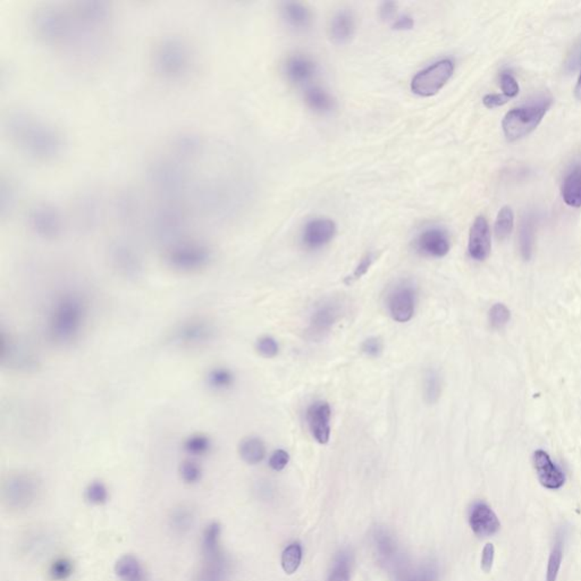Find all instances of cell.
Returning a JSON list of instances; mask_svg holds the SVG:
<instances>
[{
	"instance_id": "obj_1",
	"label": "cell",
	"mask_w": 581,
	"mask_h": 581,
	"mask_svg": "<svg viewBox=\"0 0 581 581\" xmlns=\"http://www.w3.org/2000/svg\"><path fill=\"white\" fill-rule=\"evenodd\" d=\"M89 306L82 294L64 292L52 300L45 315V334L57 346H67L81 335Z\"/></svg>"
},
{
	"instance_id": "obj_2",
	"label": "cell",
	"mask_w": 581,
	"mask_h": 581,
	"mask_svg": "<svg viewBox=\"0 0 581 581\" xmlns=\"http://www.w3.org/2000/svg\"><path fill=\"white\" fill-rule=\"evenodd\" d=\"M10 132L17 145L38 158H52L62 149V140L54 129L30 117H12Z\"/></svg>"
},
{
	"instance_id": "obj_3",
	"label": "cell",
	"mask_w": 581,
	"mask_h": 581,
	"mask_svg": "<svg viewBox=\"0 0 581 581\" xmlns=\"http://www.w3.org/2000/svg\"><path fill=\"white\" fill-rule=\"evenodd\" d=\"M551 105L552 99L544 97L538 99L537 103L510 110L502 122L505 138L514 142L530 134L540 125Z\"/></svg>"
},
{
	"instance_id": "obj_4",
	"label": "cell",
	"mask_w": 581,
	"mask_h": 581,
	"mask_svg": "<svg viewBox=\"0 0 581 581\" xmlns=\"http://www.w3.org/2000/svg\"><path fill=\"white\" fill-rule=\"evenodd\" d=\"M211 253L207 246L199 243L176 244L166 253V262L180 273H196L209 265Z\"/></svg>"
},
{
	"instance_id": "obj_5",
	"label": "cell",
	"mask_w": 581,
	"mask_h": 581,
	"mask_svg": "<svg viewBox=\"0 0 581 581\" xmlns=\"http://www.w3.org/2000/svg\"><path fill=\"white\" fill-rule=\"evenodd\" d=\"M39 492V481L34 476L19 472L7 478L3 486V498L7 507L23 510L36 500Z\"/></svg>"
},
{
	"instance_id": "obj_6",
	"label": "cell",
	"mask_w": 581,
	"mask_h": 581,
	"mask_svg": "<svg viewBox=\"0 0 581 581\" xmlns=\"http://www.w3.org/2000/svg\"><path fill=\"white\" fill-rule=\"evenodd\" d=\"M454 72V64L450 59H442L419 72L412 78L411 90L420 97H432L439 94Z\"/></svg>"
},
{
	"instance_id": "obj_7",
	"label": "cell",
	"mask_w": 581,
	"mask_h": 581,
	"mask_svg": "<svg viewBox=\"0 0 581 581\" xmlns=\"http://www.w3.org/2000/svg\"><path fill=\"white\" fill-rule=\"evenodd\" d=\"M155 59L159 73L167 78H180L184 75L190 65V55L187 47L176 40L162 42L156 52Z\"/></svg>"
},
{
	"instance_id": "obj_8",
	"label": "cell",
	"mask_w": 581,
	"mask_h": 581,
	"mask_svg": "<svg viewBox=\"0 0 581 581\" xmlns=\"http://www.w3.org/2000/svg\"><path fill=\"white\" fill-rule=\"evenodd\" d=\"M388 310L397 323H407L412 319L416 304V288L411 281H401L390 290Z\"/></svg>"
},
{
	"instance_id": "obj_9",
	"label": "cell",
	"mask_w": 581,
	"mask_h": 581,
	"mask_svg": "<svg viewBox=\"0 0 581 581\" xmlns=\"http://www.w3.org/2000/svg\"><path fill=\"white\" fill-rule=\"evenodd\" d=\"M342 304L337 301H325L311 313L308 337L310 339H321L332 330L342 316Z\"/></svg>"
},
{
	"instance_id": "obj_10",
	"label": "cell",
	"mask_w": 581,
	"mask_h": 581,
	"mask_svg": "<svg viewBox=\"0 0 581 581\" xmlns=\"http://www.w3.org/2000/svg\"><path fill=\"white\" fill-rule=\"evenodd\" d=\"M372 542H374L378 560L385 568L392 571V573H395L399 569L402 568L407 563L397 546V540L391 534L388 533V529H384L381 527L374 528L372 533Z\"/></svg>"
},
{
	"instance_id": "obj_11",
	"label": "cell",
	"mask_w": 581,
	"mask_h": 581,
	"mask_svg": "<svg viewBox=\"0 0 581 581\" xmlns=\"http://www.w3.org/2000/svg\"><path fill=\"white\" fill-rule=\"evenodd\" d=\"M231 572V562L223 549H220L202 554V562L194 581H229Z\"/></svg>"
},
{
	"instance_id": "obj_12",
	"label": "cell",
	"mask_w": 581,
	"mask_h": 581,
	"mask_svg": "<svg viewBox=\"0 0 581 581\" xmlns=\"http://www.w3.org/2000/svg\"><path fill=\"white\" fill-rule=\"evenodd\" d=\"M336 225L327 218H316L306 224L301 241L304 248L311 251L321 249L327 246L335 236Z\"/></svg>"
},
{
	"instance_id": "obj_13",
	"label": "cell",
	"mask_w": 581,
	"mask_h": 581,
	"mask_svg": "<svg viewBox=\"0 0 581 581\" xmlns=\"http://www.w3.org/2000/svg\"><path fill=\"white\" fill-rule=\"evenodd\" d=\"M416 251L426 257L442 258L450 251L449 235L439 227H430L420 233L414 242Z\"/></svg>"
},
{
	"instance_id": "obj_14",
	"label": "cell",
	"mask_w": 581,
	"mask_h": 581,
	"mask_svg": "<svg viewBox=\"0 0 581 581\" xmlns=\"http://www.w3.org/2000/svg\"><path fill=\"white\" fill-rule=\"evenodd\" d=\"M332 410L325 401H317L308 408L307 423L311 435L319 444H327L330 439Z\"/></svg>"
},
{
	"instance_id": "obj_15",
	"label": "cell",
	"mask_w": 581,
	"mask_h": 581,
	"mask_svg": "<svg viewBox=\"0 0 581 581\" xmlns=\"http://www.w3.org/2000/svg\"><path fill=\"white\" fill-rule=\"evenodd\" d=\"M469 525L478 537H489L498 533L500 520L494 511L484 502H477L469 512Z\"/></svg>"
},
{
	"instance_id": "obj_16",
	"label": "cell",
	"mask_w": 581,
	"mask_h": 581,
	"mask_svg": "<svg viewBox=\"0 0 581 581\" xmlns=\"http://www.w3.org/2000/svg\"><path fill=\"white\" fill-rule=\"evenodd\" d=\"M491 231L484 216L476 218L469 234V255L474 260L484 262L491 253Z\"/></svg>"
},
{
	"instance_id": "obj_17",
	"label": "cell",
	"mask_w": 581,
	"mask_h": 581,
	"mask_svg": "<svg viewBox=\"0 0 581 581\" xmlns=\"http://www.w3.org/2000/svg\"><path fill=\"white\" fill-rule=\"evenodd\" d=\"M176 341L183 346L196 348L211 341L213 328L208 321L202 319H191L181 325L176 330Z\"/></svg>"
},
{
	"instance_id": "obj_18",
	"label": "cell",
	"mask_w": 581,
	"mask_h": 581,
	"mask_svg": "<svg viewBox=\"0 0 581 581\" xmlns=\"http://www.w3.org/2000/svg\"><path fill=\"white\" fill-rule=\"evenodd\" d=\"M318 73L316 63L306 55H292L284 64V74L294 85H304L313 81Z\"/></svg>"
},
{
	"instance_id": "obj_19",
	"label": "cell",
	"mask_w": 581,
	"mask_h": 581,
	"mask_svg": "<svg viewBox=\"0 0 581 581\" xmlns=\"http://www.w3.org/2000/svg\"><path fill=\"white\" fill-rule=\"evenodd\" d=\"M533 461L540 483L544 487L556 491L564 485V474L553 463L545 451L538 450L534 453Z\"/></svg>"
},
{
	"instance_id": "obj_20",
	"label": "cell",
	"mask_w": 581,
	"mask_h": 581,
	"mask_svg": "<svg viewBox=\"0 0 581 581\" xmlns=\"http://www.w3.org/2000/svg\"><path fill=\"white\" fill-rule=\"evenodd\" d=\"M355 32V19L350 10H339L332 17L330 24V36L335 45H346Z\"/></svg>"
},
{
	"instance_id": "obj_21",
	"label": "cell",
	"mask_w": 581,
	"mask_h": 581,
	"mask_svg": "<svg viewBox=\"0 0 581 581\" xmlns=\"http://www.w3.org/2000/svg\"><path fill=\"white\" fill-rule=\"evenodd\" d=\"M282 17L290 29L295 30L297 32L307 31L313 24V14L310 10L301 3L290 1L283 3Z\"/></svg>"
},
{
	"instance_id": "obj_22",
	"label": "cell",
	"mask_w": 581,
	"mask_h": 581,
	"mask_svg": "<svg viewBox=\"0 0 581 581\" xmlns=\"http://www.w3.org/2000/svg\"><path fill=\"white\" fill-rule=\"evenodd\" d=\"M395 581H439V569L432 562L411 565L409 563L394 573Z\"/></svg>"
},
{
	"instance_id": "obj_23",
	"label": "cell",
	"mask_w": 581,
	"mask_h": 581,
	"mask_svg": "<svg viewBox=\"0 0 581 581\" xmlns=\"http://www.w3.org/2000/svg\"><path fill=\"white\" fill-rule=\"evenodd\" d=\"M115 573L120 581H148L142 563L131 554L120 556L115 563Z\"/></svg>"
},
{
	"instance_id": "obj_24",
	"label": "cell",
	"mask_w": 581,
	"mask_h": 581,
	"mask_svg": "<svg viewBox=\"0 0 581 581\" xmlns=\"http://www.w3.org/2000/svg\"><path fill=\"white\" fill-rule=\"evenodd\" d=\"M304 103L315 113L325 115L335 108V99L321 87H310L304 91Z\"/></svg>"
},
{
	"instance_id": "obj_25",
	"label": "cell",
	"mask_w": 581,
	"mask_h": 581,
	"mask_svg": "<svg viewBox=\"0 0 581 581\" xmlns=\"http://www.w3.org/2000/svg\"><path fill=\"white\" fill-rule=\"evenodd\" d=\"M562 198L570 207H581V165L575 166L565 176L562 185Z\"/></svg>"
},
{
	"instance_id": "obj_26",
	"label": "cell",
	"mask_w": 581,
	"mask_h": 581,
	"mask_svg": "<svg viewBox=\"0 0 581 581\" xmlns=\"http://www.w3.org/2000/svg\"><path fill=\"white\" fill-rule=\"evenodd\" d=\"M536 217L531 213H526L520 224L519 246L520 252L525 260H529L533 255L534 246H535V229H536Z\"/></svg>"
},
{
	"instance_id": "obj_27",
	"label": "cell",
	"mask_w": 581,
	"mask_h": 581,
	"mask_svg": "<svg viewBox=\"0 0 581 581\" xmlns=\"http://www.w3.org/2000/svg\"><path fill=\"white\" fill-rule=\"evenodd\" d=\"M239 454L248 465H258L266 456L265 443L255 436L246 437L240 443Z\"/></svg>"
},
{
	"instance_id": "obj_28",
	"label": "cell",
	"mask_w": 581,
	"mask_h": 581,
	"mask_svg": "<svg viewBox=\"0 0 581 581\" xmlns=\"http://www.w3.org/2000/svg\"><path fill=\"white\" fill-rule=\"evenodd\" d=\"M32 223L33 226L36 227L38 233L42 235H55L56 233L59 232V217L56 216V213L49 208L36 209L33 213Z\"/></svg>"
},
{
	"instance_id": "obj_29",
	"label": "cell",
	"mask_w": 581,
	"mask_h": 581,
	"mask_svg": "<svg viewBox=\"0 0 581 581\" xmlns=\"http://www.w3.org/2000/svg\"><path fill=\"white\" fill-rule=\"evenodd\" d=\"M423 399L428 404H435L439 400L443 390L442 376L439 370L430 368L425 372L423 383Z\"/></svg>"
},
{
	"instance_id": "obj_30",
	"label": "cell",
	"mask_w": 581,
	"mask_h": 581,
	"mask_svg": "<svg viewBox=\"0 0 581 581\" xmlns=\"http://www.w3.org/2000/svg\"><path fill=\"white\" fill-rule=\"evenodd\" d=\"M206 381L208 386L213 391H227L229 388H232L235 383V376L231 369L217 367V368L210 369L206 377Z\"/></svg>"
},
{
	"instance_id": "obj_31",
	"label": "cell",
	"mask_w": 581,
	"mask_h": 581,
	"mask_svg": "<svg viewBox=\"0 0 581 581\" xmlns=\"http://www.w3.org/2000/svg\"><path fill=\"white\" fill-rule=\"evenodd\" d=\"M351 564H352V554L348 549H342L335 556L332 571L327 581H350Z\"/></svg>"
},
{
	"instance_id": "obj_32",
	"label": "cell",
	"mask_w": 581,
	"mask_h": 581,
	"mask_svg": "<svg viewBox=\"0 0 581 581\" xmlns=\"http://www.w3.org/2000/svg\"><path fill=\"white\" fill-rule=\"evenodd\" d=\"M183 449L187 454L192 456H204L211 449V441L204 434H193L185 439Z\"/></svg>"
},
{
	"instance_id": "obj_33",
	"label": "cell",
	"mask_w": 581,
	"mask_h": 581,
	"mask_svg": "<svg viewBox=\"0 0 581 581\" xmlns=\"http://www.w3.org/2000/svg\"><path fill=\"white\" fill-rule=\"evenodd\" d=\"M220 536H222V526L218 522H211L206 527L202 534L201 540V553L215 552L220 547Z\"/></svg>"
},
{
	"instance_id": "obj_34",
	"label": "cell",
	"mask_w": 581,
	"mask_h": 581,
	"mask_svg": "<svg viewBox=\"0 0 581 581\" xmlns=\"http://www.w3.org/2000/svg\"><path fill=\"white\" fill-rule=\"evenodd\" d=\"M302 560V547L300 544L293 542L284 549L282 554V567L285 573L293 575L300 567Z\"/></svg>"
},
{
	"instance_id": "obj_35",
	"label": "cell",
	"mask_w": 581,
	"mask_h": 581,
	"mask_svg": "<svg viewBox=\"0 0 581 581\" xmlns=\"http://www.w3.org/2000/svg\"><path fill=\"white\" fill-rule=\"evenodd\" d=\"M514 225V213L510 207L502 208L495 222V234L498 240H505L510 235Z\"/></svg>"
},
{
	"instance_id": "obj_36",
	"label": "cell",
	"mask_w": 581,
	"mask_h": 581,
	"mask_svg": "<svg viewBox=\"0 0 581 581\" xmlns=\"http://www.w3.org/2000/svg\"><path fill=\"white\" fill-rule=\"evenodd\" d=\"M109 498L108 488L106 485L101 480L91 481L85 488V498L87 502L94 505H103L106 503Z\"/></svg>"
},
{
	"instance_id": "obj_37",
	"label": "cell",
	"mask_w": 581,
	"mask_h": 581,
	"mask_svg": "<svg viewBox=\"0 0 581 581\" xmlns=\"http://www.w3.org/2000/svg\"><path fill=\"white\" fill-rule=\"evenodd\" d=\"M562 559H563V545H562V540L558 538L549 556L547 571H546V581H556L560 568H561Z\"/></svg>"
},
{
	"instance_id": "obj_38",
	"label": "cell",
	"mask_w": 581,
	"mask_h": 581,
	"mask_svg": "<svg viewBox=\"0 0 581 581\" xmlns=\"http://www.w3.org/2000/svg\"><path fill=\"white\" fill-rule=\"evenodd\" d=\"M74 571V567L71 560L66 558L55 560L49 569V575L54 581L67 580Z\"/></svg>"
},
{
	"instance_id": "obj_39",
	"label": "cell",
	"mask_w": 581,
	"mask_h": 581,
	"mask_svg": "<svg viewBox=\"0 0 581 581\" xmlns=\"http://www.w3.org/2000/svg\"><path fill=\"white\" fill-rule=\"evenodd\" d=\"M180 476L185 484H197L202 477V469L198 462L193 460H185L180 465Z\"/></svg>"
},
{
	"instance_id": "obj_40",
	"label": "cell",
	"mask_w": 581,
	"mask_h": 581,
	"mask_svg": "<svg viewBox=\"0 0 581 581\" xmlns=\"http://www.w3.org/2000/svg\"><path fill=\"white\" fill-rule=\"evenodd\" d=\"M192 521H193V514L189 510V507H178V510L174 511L173 517L171 518L173 528L182 534L190 529Z\"/></svg>"
},
{
	"instance_id": "obj_41",
	"label": "cell",
	"mask_w": 581,
	"mask_h": 581,
	"mask_svg": "<svg viewBox=\"0 0 581 581\" xmlns=\"http://www.w3.org/2000/svg\"><path fill=\"white\" fill-rule=\"evenodd\" d=\"M510 310L503 304H496L489 310V323L494 330L503 328L510 320Z\"/></svg>"
},
{
	"instance_id": "obj_42",
	"label": "cell",
	"mask_w": 581,
	"mask_h": 581,
	"mask_svg": "<svg viewBox=\"0 0 581 581\" xmlns=\"http://www.w3.org/2000/svg\"><path fill=\"white\" fill-rule=\"evenodd\" d=\"M255 350L264 358L271 359L278 355L279 346H278L277 341L274 337L262 336L260 339H257Z\"/></svg>"
},
{
	"instance_id": "obj_43",
	"label": "cell",
	"mask_w": 581,
	"mask_h": 581,
	"mask_svg": "<svg viewBox=\"0 0 581 581\" xmlns=\"http://www.w3.org/2000/svg\"><path fill=\"white\" fill-rule=\"evenodd\" d=\"M374 257L372 253H367L363 258L360 260L358 266L355 267L352 274L349 275L348 277L344 279V283L348 285L353 284L355 282L359 281L362 276H365L368 273L369 268L372 267V262H374Z\"/></svg>"
},
{
	"instance_id": "obj_44",
	"label": "cell",
	"mask_w": 581,
	"mask_h": 581,
	"mask_svg": "<svg viewBox=\"0 0 581 581\" xmlns=\"http://www.w3.org/2000/svg\"><path fill=\"white\" fill-rule=\"evenodd\" d=\"M500 84L504 96H507L509 99L516 97L519 94V84L510 72L500 73Z\"/></svg>"
},
{
	"instance_id": "obj_45",
	"label": "cell",
	"mask_w": 581,
	"mask_h": 581,
	"mask_svg": "<svg viewBox=\"0 0 581 581\" xmlns=\"http://www.w3.org/2000/svg\"><path fill=\"white\" fill-rule=\"evenodd\" d=\"M361 351L367 357L377 358L383 352V342H381V339L374 337V336L369 337L362 342Z\"/></svg>"
},
{
	"instance_id": "obj_46",
	"label": "cell",
	"mask_w": 581,
	"mask_h": 581,
	"mask_svg": "<svg viewBox=\"0 0 581 581\" xmlns=\"http://www.w3.org/2000/svg\"><path fill=\"white\" fill-rule=\"evenodd\" d=\"M290 456L284 450H276L269 458V467L275 472H282L288 465Z\"/></svg>"
},
{
	"instance_id": "obj_47",
	"label": "cell",
	"mask_w": 581,
	"mask_h": 581,
	"mask_svg": "<svg viewBox=\"0 0 581 581\" xmlns=\"http://www.w3.org/2000/svg\"><path fill=\"white\" fill-rule=\"evenodd\" d=\"M495 549L494 545L492 542H487L483 549V556H481V570L489 573L494 564Z\"/></svg>"
},
{
	"instance_id": "obj_48",
	"label": "cell",
	"mask_w": 581,
	"mask_h": 581,
	"mask_svg": "<svg viewBox=\"0 0 581 581\" xmlns=\"http://www.w3.org/2000/svg\"><path fill=\"white\" fill-rule=\"evenodd\" d=\"M507 101H509V98L507 96L498 94H486L483 99L485 106L491 108V109L496 108V107L503 106V105L507 104Z\"/></svg>"
},
{
	"instance_id": "obj_49",
	"label": "cell",
	"mask_w": 581,
	"mask_h": 581,
	"mask_svg": "<svg viewBox=\"0 0 581 581\" xmlns=\"http://www.w3.org/2000/svg\"><path fill=\"white\" fill-rule=\"evenodd\" d=\"M397 13V3L393 1H388L381 5V10H379V15H381V20L388 21L392 20Z\"/></svg>"
},
{
	"instance_id": "obj_50",
	"label": "cell",
	"mask_w": 581,
	"mask_h": 581,
	"mask_svg": "<svg viewBox=\"0 0 581 581\" xmlns=\"http://www.w3.org/2000/svg\"><path fill=\"white\" fill-rule=\"evenodd\" d=\"M414 25V19L409 17V15H404V17H399V19L393 23V29L397 30V31H407V30L412 29Z\"/></svg>"
},
{
	"instance_id": "obj_51",
	"label": "cell",
	"mask_w": 581,
	"mask_h": 581,
	"mask_svg": "<svg viewBox=\"0 0 581 581\" xmlns=\"http://www.w3.org/2000/svg\"><path fill=\"white\" fill-rule=\"evenodd\" d=\"M575 97H577V99H578V101H581V73L580 75H579L577 85H575Z\"/></svg>"
}]
</instances>
